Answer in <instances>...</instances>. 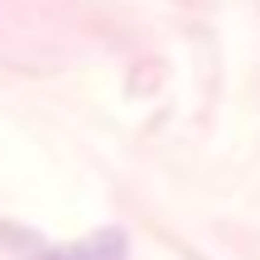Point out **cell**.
Wrapping results in <instances>:
<instances>
[{"mask_svg": "<svg viewBox=\"0 0 260 260\" xmlns=\"http://www.w3.org/2000/svg\"><path fill=\"white\" fill-rule=\"evenodd\" d=\"M48 260H125V236L121 232H96L92 241H77L68 251H53Z\"/></svg>", "mask_w": 260, "mask_h": 260, "instance_id": "cell-1", "label": "cell"}]
</instances>
